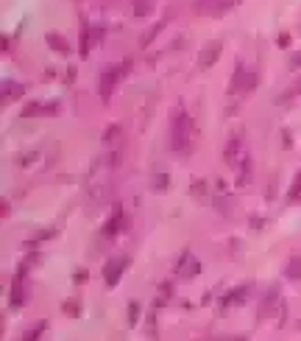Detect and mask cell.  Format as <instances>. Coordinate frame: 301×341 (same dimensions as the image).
Segmentation results:
<instances>
[{"instance_id":"ba28073f","label":"cell","mask_w":301,"mask_h":341,"mask_svg":"<svg viewBox=\"0 0 301 341\" xmlns=\"http://www.w3.org/2000/svg\"><path fill=\"white\" fill-rule=\"evenodd\" d=\"M120 224H123V210L117 207V210L112 213V218L106 221V227H104V235H114V232L120 229Z\"/></svg>"},{"instance_id":"52a82bcc","label":"cell","mask_w":301,"mask_h":341,"mask_svg":"<svg viewBox=\"0 0 301 341\" xmlns=\"http://www.w3.org/2000/svg\"><path fill=\"white\" fill-rule=\"evenodd\" d=\"M45 39H48V45H51V51H53V53H61V56H67V53H70V42L64 39V36H59V34H48Z\"/></svg>"},{"instance_id":"5bb4252c","label":"cell","mask_w":301,"mask_h":341,"mask_svg":"<svg viewBox=\"0 0 301 341\" xmlns=\"http://www.w3.org/2000/svg\"><path fill=\"white\" fill-rule=\"evenodd\" d=\"M151 9H154V3H151V0H134V14H137V17L151 14Z\"/></svg>"},{"instance_id":"ac0fdd59","label":"cell","mask_w":301,"mask_h":341,"mask_svg":"<svg viewBox=\"0 0 301 341\" xmlns=\"http://www.w3.org/2000/svg\"><path fill=\"white\" fill-rule=\"evenodd\" d=\"M154 187H156V190H164V187H167V176L159 174V176L154 179Z\"/></svg>"},{"instance_id":"30bf717a","label":"cell","mask_w":301,"mask_h":341,"mask_svg":"<svg viewBox=\"0 0 301 341\" xmlns=\"http://www.w3.org/2000/svg\"><path fill=\"white\" fill-rule=\"evenodd\" d=\"M120 137H123V129L117 126V123H112V126L104 131V143H106V146H114V143L120 140Z\"/></svg>"},{"instance_id":"8fae6325","label":"cell","mask_w":301,"mask_h":341,"mask_svg":"<svg viewBox=\"0 0 301 341\" xmlns=\"http://www.w3.org/2000/svg\"><path fill=\"white\" fill-rule=\"evenodd\" d=\"M11 302H14V305H23V302H26V285H23V280H14V288H11Z\"/></svg>"},{"instance_id":"d6986e66","label":"cell","mask_w":301,"mask_h":341,"mask_svg":"<svg viewBox=\"0 0 301 341\" xmlns=\"http://www.w3.org/2000/svg\"><path fill=\"white\" fill-rule=\"evenodd\" d=\"M276 45H279V48H287V45H290V34H279L276 36Z\"/></svg>"},{"instance_id":"277c9868","label":"cell","mask_w":301,"mask_h":341,"mask_svg":"<svg viewBox=\"0 0 301 341\" xmlns=\"http://www.w3.org/2000/svg\"><path fill=\"white\" fill-rule=\"evenodd\" d=\"M218 56H220V42H207L204 51H201V56H198V64H201V67H212L218 62Z\"/></svg>"},{"instance_id":"6da1fadb","label":"cell","mask_w":301,"mask_h":341,"mask_svg":"<svg viewBox=\"0 0 301 341\" xmlns=\"http://www.w3.org/2000/svg\"><path fill=\"white\" fill-rule=\"evenodd\" d=\"M170 137H173V149H176V151H190V137H192V118H190L187 112H179L176 118H173Z\"/></svg>"},{"instance_id":"2e32d148","label":"cell","mask_w":301,"mask_h":341,"mask_svg":"<svg viewBox=\"0 0 301 341\" xmlns=\"http://www.w3.org/2000/svg\"><path fill=\"white\" fill-rule=\"evenodd\" d=\"M162 26H164V23H156V26H154V28H151V31H148V34H145V36H142V45H148V42H151V39H154V36H156V34H159V28H162Z\"/></svg>"},{"instance_id":"9a60e30c","label":"cell","mask_w":301,"mask_h":341,"mask_svg":"<svg viewBox=\"0 0 301 341\" xmlns=\"http://www.w3.org/2000/svg\"><path fill=\"white\" fill-rule=\"evenodd\" d=\"M287 199H290V201H299L301 199V171L296 174V179H293V187H290V193H287Z\"/></svg>"},{"instance_id":"44dd1931","label":"cell","mask_w":301,"mask_h":341,"mask_svg":"<svg viewBox=\"0 0 301 341\" xmlns=\"http://www.w3.org/2000/svg\"><path fill=\"white\" fill-rule=\"evenodd\" d=\"M73 280H76V282H86V271H84V269H78V271H76V277H73Z\"/></svg>"},{"instance_id":"7c38bea8","label":"cell","mask_w":301,"mask_h":341,"mask_svg":"<svg viewBox=\"0 0 301 341\" xmlns=\"http://www.w3.org/2000/svg\"><path fill=\"white\" fill-rule=\"evenodd\" d=\"M254 87H257V70H246L243 84H240V93H251Z\"/></svg>"},{"instance_id":"3957f363","label":"cell","mask_w":301,"mask_h":341,"mask_svg":"<svg viewBox=\"0 0 301 341\" xmlns=\"http://www.w3.org/2000/svg\"><path fill=\"white\" fill-rule=\"evenodd\" d=\"M120 70H123V64L120 67H106L104 70V76H101V98H104V101H109V95H112V90H114V81L123 76Z\"/></svg>"},{"instance_id":"603a6c76","label":"cell","mask_w":301,"mask_h":341,"mask_svg":"<svg viewBox=\"0 0 301 341\" xmlns=\"http://www.w3.org/2000/svg\"><path fill=\"white\" fill-rule=\"evenodd\" d=\"M192 193H204V182L198 179V182H192Z\"/></svg>"},{"instance_id":"8992f818","label":"cell","mask_w":301,"mask_h":341,"mask_svg":"<svg viewBox=\"0 0 301 341\" xmlns=\"http://www.w3.org/2000/svg\"><path fill=\"white\" fill-rule=\"evenodd\" d=\"M198 271H201V266H198V260H192V254L190 252L181 254V260H179V274L181 277H192Z\"/></svg>"},{"instance_id":"5b68a950","label":"cell","mask_w":301,"mask_h":341,"mask_svg":"<svg viewBox=\"0 0 301 341\" xmlns=\"http://www.w3.org/2000/svg\"><path fill=\"white\" fill-rule=\"evenodd\" d=\"M240 149H243L240 134H232V140H229V146H226V154H223L229 165H237V162H240Z\"/></svg>"},{"instance_id":"ffe728a7","label":"cell","mask_w":301,"mask_h":341,"mask_svg":"<svg viewBox=\"0 0 301 341\" xmlns=\"http://www.w3.org/2000/svg\"><path fill=\"white\" fill-rule=\"evenodd\" d=\"M282 146H284V149H290V146H293V134L287 129L282 131Z\"/></svg>"},{"instance_id":"7402d4cb","label":"cell","mask_w":301,"mask_h":341,"mask_svg":"<svg viewBox=\"0 0 301 341\" xmlns=\"http://www.w3.org/2000/svg\"><path fill=\"white\" fill-rule=\"evenodd\" d=\"M39 330H42V327H34V330L28 333V336H26V339H23V341H34L36 336H39Z\"/></svg>"},{"instance_id":"9c48e42d","label":"cell","mask_w":301,"mask_h":341,"mask_svg":"<svg viewBox=\"0 0 301 341\" xmlns=\"http://www.w3.org/2000/svg\"><path fill=\"white\" fill-rule=\"evenodd\" d=\"M92 42H95V31H92V28H84V31H81V45H78V53H81V56H86V53H89V48H92Z\"/></svg>"},{"instance_id":"4fadbf2b","label":"cell","mask_w":301,"mask_h":341,"mask_svg":"<svg viewBox=\"0 0 301 341\" xmlns=\"http://www.w3.org/2000/svg\"><path fill=\"white\" fill-rule=\"evenodd\" d=\"M284 274H287L290 280H299V277H301V257H290V263H287Z\"/></svg>"},{"instance_id":"e0dca14e","label":"cell","mask_w":301,"mask_h":341,"mask_svg":"<svg viewBox=\"0 0 301 341\" xmlns=\"http://www.w3.org/2000/svg\"><path fill=\"white\" fill-rule=\"evenodd\" d=\"M137 316H139V305H137V302H131V305H129V324L137 322Z\"/></svg>"},{"instance_id":"7a4b0ae2","label":"cell","mask_w":301,"mask_h":341,"mask_svg":"<svg viewBox=\"0 0 301 341\" xmlns=\"http://www.w3.org/2000/svg\"><path fill=\"white\" fill-rule=\"evenodd\" d=\"M129 257H114V260L106 263V269H104V277H106V285H117V280H120V274L126 269H129Z\"/></svg>"}]
</instances>
